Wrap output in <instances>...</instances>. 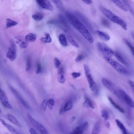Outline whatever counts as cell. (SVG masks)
Returning a JSON list of instances; mask_svg holds the SVG:
<instances>
[{"mask_svg":"<svg viewBox=\"0 0 134 134\" xmlns=\"http://www.w3.org/2000/svg\"><path fill=\"white\" fill-rule=\"evenodd\" d=\"M66 15L73 26L90 43H92L94 41L93 38L85 26L71 13L69 12H66Z\"/></svg>","mask_w":134,"mask_h":134,"instance_id":"6da1fadb","label":"cell"},{"mask_svg":"<svg viewBox=\"0 0 134 134\" xmlns=\"http://www.w3.org/2000/svg\"><path fill=\"white\" fill-rule=\"evenodd\" d=\"M99 8L102 13L109 20L120 25L125 30H127V24L123 19L103 7L100 6Z\"/></svg>","mask_w":134,"mask_h":134,"instance_id":"7a4b0ae2","label":"cell"},{"mask_svg":"<svg viewBox=\"0 0 134 134\" xmlns=\"http://www.w3.org/2000/svg\"><path fill=\"white\" fill-rule=\"evenodd\" d=\"M103 58L105 61L120 73L125 75H128L130 74L129 71L125 67L116 61L108 57H104Z\"/></svg>","mask_w":134,"mask_h":134,"instance_id":"3957f363","label":"cell"},{"mask_svg":"<svg viewBox=\"0 0 134 134\" xmlns=\"http://www.w3.org/2000/svg\"><path fill=\"white\" fill-rule=\"evenodd\" d=\"M83 68L85 75L89 84L90 88L95 94H97L99 92L98 88L94 81L90 73V70L86 64H84Z\"/></svg>","mask_w":134,"mask_h":134,"instance_id":"277c9868","label":"cell"},{"mask_svg":"<svg viewBox=\"0 0 134 134\" xmlns=\"http://www.w3.org/2000/svg\"><path fill=\"white\" fill-rule=\"evenodd\" d=\"M97 46L98 51L104 57L110 58L114 55L113 51L104 43L99 42Z\"/></svg>","mask_w":134,"mask_h":134,"instance_id":"5b68a950","label":"cell"},{"mask_svg":"<svg viewBox=\"0 0 134 134\" xmlns=\"http://www.w3.org/2000/svg\"><path fill=\"white\" fill-rule=\"evenodd\" d=\"M101 81L103 84L112 93L117 97L122 99L119 92V89L111 81L105 78H102Z\"/></svg>","mask_w":134,"mask_h":134,"instance_id":"8992f818","label":"cell"},{"mask_svg":"<svg viewBox=\"0 0 134 134\" xmlns=\"http://www.w3.org/2000/svg\"><path fill=\"white\" fill-rule=\"evenodd\" d=\"M28 119L33 126L40 134H49L47 130L39 122L34 119L29 113L27 114Z\"/></svg>","mask_w":134,"mask_h":134,"instance_id":"52a82bcc","label":"cell"},{"mask_svg":"<svg viewBox=\"0 0 134 134\" xmlns=\"http://www.w3.org/2000/svg\"><path fill=\"white\" fill-rule=\"evenodd\" d=\"M16 47L14 41L11 40L10 46L9 48L7 53V58L12 61H14L16 58Z\"/></svg>","mask_w":134,"mask_h":134,"instance_id":"ba28073f","label":"cell"},{"mask_svg":"<svg viewBox=\"0 0 134 134\" xmlns=\"http://www.w3.org/2000/svg\"><path fill=\"white\" fill-rule=\"evenodd\" d=\"M119 92L122 99H124L129 106L133 108V101L127 94L124 91L120 89H119Z\"/></svg>","mask_w":134,"mask_h":134,"instance_id":"9c48e42d","label":"cell"},{"mask_svg":"<svg viewBox=\"0 0 134 134\" xmlns=\"http://www.w3.org/2000/svg\"><path fill=\"white\" fill-rule=\"evenodd\" d=\"M10 88L13 93L20 102L25 107L27 108H29L30 107L27 102L23 99L18 92L12 87L10 86Z\"/></svg>","mask_w":134,"mask_h":134,"instance_id":"30bf717a","label":"cell"},{"mask_svg":"<svg viewBox=\"0 0 134 134\" xmlns=\"http://www.w3.org/2000/svg\"><path fill=\"white\" fill-rule=\"evenodd\" d=\"M36 1L40 7L43 8L50 10H53V5L48 0H37Z\"/></svg>","mask_w":134,"mask_h":134,"instance_id":"8fae6325","label":"cell"},{"mask_svg":"<svg viewBox=\"0 0 134 134\" xmlns=\"http://www.w3.org/2000/svg\"><path fill=\"white\" fill-rule=\"evenodd\" d=\"M15 40L16 42L20 48H25L27 46V41L24 37L21 36H18L15 38Z\"/></svg>","mask_w":134,"mask_h":134,"instance_id":"7c38bea8","label":"cell"},{"mask_svg":"<svg viewBox=\"0 0 134 134\" xmlns=\"http://www.w3.org/2000/svg\"><path fill=\"white\" fill-rule=\"evenodd\" d=\"M114 55L116 59L119 62L127 67L129 66V64L128 62L119 53L115 52H114Z\"/></svg>","mask_w":134,"mask_h":134,"instance_id":"4fadbf2b","label":"cell"},{"mask_svg":"<svg viewBox=\"0 0 134 134\" xmlns=\"http://www.w3.org/2000/svg\"><path fill=\"white\" fill-rule=\"evenodd\" d=\"M0 99L4 107L7 108H12V107L9 103L8 98L5 94L0 96Z\"/></svg>","mask_w":134,"mask_h":134,"instance_id":"5bb4252c","label":"cell"},{"mask_svg":"<svg viewBox=\"0 0 134 134\" xmlns=\"http://www.w3.org/2000/svg\"><path fill=\"white\" fill-rule=\"evenodd\" d=\"M95 33L101 39L104 41H108L110 39V36L108 34L103 31L97 30L95 31Z\"/></svg>","mask_w":134,"mask_h":134,"instance_id":"9a60e30c","label":"cell"},{"mask_svg":"<svg viewBox=\"0 0 134 134\" xmlns=\"http://www.w3.org/2000/svg\"><path fill=\"white\" fill-rule=\"evenodd\" d=\"M0 121L2 124L12 134H19L16 130L11 126L6 123L5 121L2 119H0Z\"/></svg>","mask_w":134,"mask_h":134,"instance_id":"2e32d148","label":"cell"},{"mask_svg":"<svg viewBox=\"0 0 134 134\" xmlns=\"http://www.w3.org/2000/svg\"><path fill=\"white\" fill-rule=\"evenodd\" d=\"M8 119L12 123L18 126L21 127V125L17 119L11 114H8L7 115Z\"/></svg>","mask_w":134,"mask_h":134,"instance_id":"e0dca14e","label":"cell"},{"mask_svg":"<svg viewBox=\"0 0 134 134\" xmlns=\"http://www.w3.org/2000/svg\"><path fill=\"white\" fill-rule=\"evenodd\" d=\"M85 101L83 104L84 106L87 108L94 109V107L90 99L86 95L84 96Z\"/></svg>","mask_w":134,"mask_h":134,"instance_id":"ac0fdd59","label":"cell"},{"mask_svg":"<svg viewBox=\"0 0 134 134\" xmlns=\"http://www.w3.org/2000/svg\"><path fill=\"white\" fill-rule=\"evenodd\" d=\"M114 3L116 6L121 9L125 12H127L128 10L125 4L120 0H112L111 1Z\"/></svg>","mask_w":134,"mask_h":134,"instance_id":"d6986e66","label":"cell"},{"mask_svg":"<svg viewBox=\"0 0 134 134\" xmlns=\"http://www.w3.org/2000/svg\"><path fill=\"white\" fill-rule=\"evenodd\" d=\"M108 98L110 103L114 107L117 109L120 112L122 113H124L125 110L124 109L116 103L111 97L108 96Z\"/></svg>","mask_w":134,"mask_h":134,"instance_id":"ffe728a7","label":"cell"},{"mask_svg":"<svg viewBox=\"0 0 134 134\" xmlns=\"http://www.w3.org/2000/svg\"><path fill=\"white\" fill-rule=\"evenodd\" d=\"M115 122L121 130L122 134H128L125 127L120 120L118 119H116Z\"/></svg>","mask_w":134,"mask_h":134,"instance_id":"44dd1931","label":"cell"},{"mask_svg":"<svg viewBox=\"0 0 134 134\" xmlns=\"http://www.w3.org/2000/svg\"><path fill=\"white\" fill-rule=\"evenodd\" d=\"M6 28L8 29L10 27L17 25L18 23L9 18H7L5 20Z\"/></svg>","mask_w":134,"mask_h":134,"instance_id":"7402d4cb","label":"cell"},{"mask_svg":"<svg viewBox=\"0 0 134 134\" xmlns=\"http://www.w3.org/2000/svg\"><path fill=\"white\" fill-rule=\"evenodd\" d=\"M25 38L27 42H33L36 41V36L33 33H29L27 35Z\"/></svg>","mask_w":134,"mask_h":134,"instance_id":"603a6c76","label":"cell"},{"mask_svg":"<svg viewBox=\"0 0 134 134\" xmlns=\"http://www.w3.org/2000/svg\"><path fill=\"white\" fill-rule=\"evenodd\" d=\"M59 41L63 46H66L68 45V43L65 36L63 34H61L59 36Z\"/></svg>","mask_w":134,"mask_h":134,"instance_id":"cb8c5ba5","label":"cell"},{"mask_svg":"<svg viewBox=\"0 0 134 134\" xmlns=\"http://www.w3.org/2000/svg\"><path fill=\"white\" fill-rule=\"evenodd\" d=\"M45 37H42L40 39L41 41L44 43H49L52 41V39L50 34L48 33L44 34Z\"/></svg>","mask_w":134,"mask_h":134,"instance_id":"d4e9b609","label":"cell"},{"mask_svg":"<svg viewBox=\"0 0 134 134\" xmlns=\"http://www.w3.org/2000/svg\"><path fill=\"white\" fill-rule=\"evenodd\" d=\"M66 37L69 42L73 46L77 48H79L78 43L71 36L67 35Z\"/></svg>","mask_w":134,"mask_h":134,"instance_id":"484cf974","label":"cell"},{"mask_svg":"<svg viewBox=\"0 0 134 134\" xmlns=\"http://www.w3.org/2000/svg\"><path fill=\"white\" fill-rule=\"evenodd\" d=\"M72 107V102L71 100L68 101L63 107L64 112H65L71 109Z\"/></svg>","mask_w":134,"mask_h":134,"instance_id":"4316f807","label":"cell"},{"mask_svg":"<svg viewBox=\"0 0 134 134\" xmlns=\"http://www.w3.org/2000/svg\"><path fill=\"white\" fill-rule=\"evenodd\" d=\"M100 127L99 123H97L94 126L91 134H99Z\"/></svg>","mask_w":134,"mask_h":134,"instance_id":"83f0119b","label":"cell"},{"mask_svg":"<svg viewBox=\"0 0 134 134\" xmlns=\"http://www.w3.org/2000/svg\"><path fill=\"white\" fill-rule=\"evenodd\" d=\"M32 17L36 21H40L43 19V16L42 14L38 13L33 15Z\"/></svg>","mask_w":134,"mask_h":134,"instance_id":"f1b7e54d","label":"cell"},{"mask_svg":"<svg viewBox=\"0 0 134 134\" xmlns=\"http://www.w3.org/2000/svg\"><path fill=\"white\" fill-rule=\"evenodd\" d=\"M123 40L125 43L128 46L133 55H134V48L130 42L126 39L124 38Z\"/></svg>","mask_w":134,"mask_h":134,"instance_id":"f546056e","label":"cell"},{"mask_svg":"<svg viewBox=\"0 0 134 134\" xmlns=\"http://www.w3.org/2000/svg\"><path fill=\"white\" fill-rule=\"evenodd\" d=\"M101 116L106 121L109 119V115L108 112L105 110H103L101 112Z\"/></svg>","mask_w":134,"mask_h":134,"instance_id":"4dcf8cb0","label":"cell"},{"mask_svg":"<svg viewBox=\"0 0 134 134\" xmlns=\"http://www.w3.org/2000/svg\"><path fill=\"white\" fill-rule=\"evenodd\" d=\"M57 79L59 82L61 83H64L65 79L63 74H58Z\"/></svg>","mask_w":134,"mask_h":134,"instance_id":"1f68e13d","label":"cell"},{"mask_svg":"<svg viewBox=\"0 0 134 134\" xmlns=\"http://www.w3.org/2000/svg\"><path fill=\"white\" fill-rule=\"evenodd\" d=\"M31 67L32 64L31 59L29 57H28L26 60V71L30 70L31 69Z\"/></svg>","mask_w":134,"mask_h":134,"instance_id":"d6a6232c","label":"cell"},{"mask_svg":"<svg viewBox=\"0 0 134 134\" xmlns=\"http://www.w3.org/2000/svg\"><path fill=\"white\" fill-rule=\"evenodd\" d=\"M83 130L81 126L76 127L73 132L75 134H82Z\"/></svg>","mask_w":134,"mask_h":134,"instance_id":"836d02e7","label":"cell"},{"mask_svg":"<svg viewBox=\"0 0 134 134\" xmlns=\"http://www.w3.org/2000/svg\"><path fill=\"white\" fill-rule=\"evenodd\" d=\"M102 24L104 26L109 28L110 27V24L109 22L106 19L102 18L101 20Z\"/></svg>","mask_w":134,"mask_h":134,"instance_id":"e575fe53","label":"cell"},{"mask_svg":"<svg viewBox=\"0 0 134 134\" xmlns=\"http://www.w3.org/2000/svg\"><path fill=\"white\" fill-rule=\"evenodd\" d=\"M55 104V102L53 99L51 98L48 100L47 105L48 108L51 109H52Z\"/></svg>","mask_w":134,"mask_h":134,"instance_id":"d590c367","label":"cell"},{"mask_svg":"<svg viewBox=\"0 0 134 134\" xmlns=\"http://www.w3.org/2000/svg\"><path fill=\"white\" fill-rule=\"evenodd\" d=\"M56 7L60 10H62V6L61 1L60 0H52Z\"/></svg>","mask_w":134,"mask_h":134,"instance_id":"8d00e7d4","label":"cell"},{"mask_svg":"<svg viewBox=\"0 0 134 134\" xmlns=\"http://www.w3.org/2000/svg\"><path fill=\"white\" fill-rule=\"evenodd\" d=\"M47 102L48 100H44L42 102L41 107L42 109L44 111H45L46 109L47 105Z\"/></svg>","mask_w":134,"mask_h":134,"instance_id":"74e56055","label":"cell"},{"mask_svg":"<svg viewBox=\"0 0 134 134\" xmlns=\"http://www.w3.org/2000/svg\"><path fill=\"white\" fill-rule=\"evenodd\" d=\"M84 58V56L82 54H80L78 55L75 59V61L76 62H79L82 59Z\"/></svg>","mask_w":134,"mask_h":134,"instance_id":"f35d334b","label":"cell"},{"mask_svg":"<svg viewBox=\"0 0 134 134\" xmlns=\"http://www.w3.org/2000/svg\"><path fill=\"white\" fill-rule=\"evenodd\" d=\"M37 69L36 71V73L37 74H39L42 71V70L40 64L39 63H38L37 65Z\"/></svg>","mask_w":134,"mask_h":134,"instance_id":"ab89813d","label":"cell"},{"mask_svg":"<svg viewBox=\"0 0 134 134\" xmlns=\"http://www.w3.org/2000/svg\"><path fill=\"white\" fill-rule=\"evenodd\" d=\"M54 60L55 66L56 68H58L60 64V62L56 58H54Z\"/></svg>","mask_w":134,"mask_h":134,"instance_id":"60d3db41","label":"cell"},{"mask_svg":"<svg viewBox=\"0 0 134 134\" xmlns=\"http://www.w3.org/2000/svg\"><path fill=\"white\" fill-rule=\"evenodd\" d=\"M71 75L74 78L76 79L80 77L81 74L80 72H72Z\"/></svg>","mask_w":134,"mask_h":134,"instance_id":"b9f144b4","label":"cell"},{"mask_svg":"<svg viewBox=\"0 0 134 134\" xmlns=\"http://www.w3.org/2000/svg\"><path fill=\"white\" fill-rule=\"evenodd\" d=\"M83 131L87 130L88 126V123L87 122H85L81 126Z\"/></svg>","mask_w":134,"mask_h":134,"instance_id":"7bdbcfd3","label":"cell"},{"mask_svg":"<svg viewBox=\"0 0 134 134\" xmlns=\"http://www.w3.org/2000/svg\"><path fill=\"white\" fill-rule=\"evenodd\" d=\"M29 131L30 134H39L36 130L32 128H30Z\"/></svg>","mask_w":134,"mask_h":134,"instance_id":"ee69618b","label":"cell"},{"mask_svg":"<svg viewBox=\"0 0 134 134\" xmlns=\"http://www.w3.org/2000/svg\"><path fill=\"white\" fill-rule=\"evenodd\" d=\"M128 83L131 87L133 90L134 87V83L132 81L129 80L128 81Z\"/></svg>","mask_w":134,"mask_h":134,"instance_id":"f6af8a7d","label":"cell"},{"mask_svg":"<svg viewBox=\"0 0 134 134\" xmlns=\"http://www.w3.org/2000/svg\"><path fill=\"white\" fill-rule=\"evenodd\" d=\"M83 1L86 4H90L92 3V1L91 0H85Z\"/></svg>","mask_w":134,"mask_h":134,"instance_id":"bcb514c9","label":"cell"},{"mask_svg":"<svg viewBox=\"0 0 134 134\" xmlns=\"http://www.w3.org/2000/svg\"><path fill=\"white\" fill-rule=\"evenodd\" d=\"M106 127L108 128H109L110 126V123L109 121H107L105 124Z\"/></svg>","mask_w":134,"mask_h":134,"instance_id":"7dc6e473","label":"cell"},{"mask_svg":"<svg viewBox=\"0 0 134 134\" xmlns=\"http://www.w3.org/2000/svg\"><path fill=\"white\" fill-rule=\"evenodd\" d=\"M63 112H64L63 110V108L62 107L60 108V110H59V115H61L62 114Z\"/></svg>","mask_w":134,"mask_h":134,"instance_id":"c3c4849f","label":"cell"},{"mask_svg":"<svg viewBox=\"0 0 134 134\" xmlns=\"http://www.w3.org/2000/svg\"><path fill=\"white\" fill-rule=\"evenodd\" d=\"M75 119V117L74 116H73L71 118V122H73Z\"/></svg>","mask_w":134,"mask_h":134,"instance_id":"681fc988","label":"cell"},{"mask_svg":"<svg viewBox=\"0 0 134 134\" xmlns=\"http://www.w3.org/2000/svg\"><path fill=\"white\" fill-rule=\"evenodd\" d=\"M3 90L1 89L0 88V93H1V92Z\"/></svg>","mask_w":134,"mask_h":134,"instance_id":"f907efd6","label":"cell"},{"mask_svg":"<svg viewBox=\"0 0 134 134\" xmlns=\"http://www.w3.org/2000/svg\"><path fill=\"white\" fill-rule=\"evenodd\" d=\"M69 134H75L73 132H72L70 133Z\"/></svg>","mask_w":134,"mask_h":134,"instance_id":"816d5d0a","label":"cell"},{"mask_svg":"<svg viewBox=\"0 0 134 134\" xmlns=\"http://www.w3.org/2000/svg\"><path fill=\"white\" fill-rule=\"evenodd\" d=\"M1 108H0V113H1Z\"/></svg>","mask_w":134,"mask_h":134,"instance_id":"f5cc1de1","label":"cell"}]
</instances>
